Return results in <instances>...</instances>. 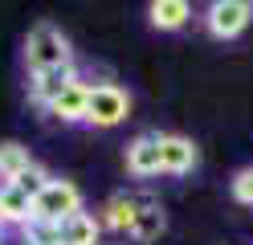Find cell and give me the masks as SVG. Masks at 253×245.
Masks as SVG:
<instances>
[{
	"mask_svg": "<svg viewBox=\"0 0 253 245\" xmlns=\"http://www.w3.org/2000/svg\"><path fill=\"white\" fill-rule=\"evenodd\" d=\"M0 233H4V217H0Z\"/></svg>",
	"mask_w": 253,
	"mask_h": 245,
	"instance_id": "obj_18",
	"label": "cell"
},
{
	"mask_svg": "<svg viewBox=\"0 0 253 245\" xmlns=\"http://www.w3.org/2000/svg\"><path fill=\"white\" fill-rule=\"evenodd\" d=\"M57 233H61V245H98L102 241V221H98V212H74V217H66L57 225Z\"/></svg>",
	"mask_w": 253,
	"mask_h": 245,
	"instance_id": "obj_10",
	"label": "cell"
},
{
	"mask_svg": "<svg viewBox=\"0 0 253 245\" xmlns=\"http://www.w3.org/2000/svg\"><path fill=\"white\" fill-rule=\"evenodd\" d=\"M21 241L25 245H61V233H57V225L53 221H25L21 225Z\"/></svg>",
	"mask_w": 253,
	"mask_h": 245,
	"instance_id": "obj_15",
	"label": "cell"
},
{
	"mask_svg": "<svg viewBox=\"0 0 253 245\" xmlns=\"http://www.w3.org/2000/svg\"><path fill=\"white\" fill-rule=\"evenodd\" d=\"M82 78V70H78V61L74 65H61V70H45V74H29V102L41 106V110H49V102L70 86V82Z\"/></svg>",
	"mask_w": 253,
	"mask_h": 245,
	"instance_id": "obj_9",
	"label": "cell"
},
{
	"mask_svg": "<svg viewBox=\"0 0 253 245\" xmlns=\"http://www.w3.org/2000/svg\"><path fill=\"white\" fill-rule=\"evenodd\" d=\"M204 33L216 41H233L253 25V0H212L204 8Z\"/></svg>",
	"mask_w": 253,
	"mask_h": 245,
	"instance_id": "obj_4",
	"label": "cell"
},
{
	"mask_svg": "<svg viewBox=\"0 0 253 245\" xmlns=\"http://www.w3.org/2000/svg\"><path fill=\"white\" fill-rule=\"evenodd\" d=\"M0 217H4V225L21 229L25 221H33V196H25L12 184H0Z\"/></svg>",
	"mask_w": 253,
	"mask_h": 245,
	"instance_id": "obj_14",
	"label": "cell"
},
{
	"mask_svg": "<svg viewBox=\"0 0 253 245\" xmlns=\"http://www.w3.org/2000/svg\"><path fill=\"white\" fill-rule=\"evenodd\" d=\"M200 163V147L188 139V135H176V131H160V168L164 176H188Z\"/></svg>",
	"mask_w": 253,
	"mask_h": 245,
	"instance_id": "obj_6",
	"label": "cell"
},
{
	"mask_svg": "<svg viewBox=\"0 0 253 245\" xmlns=\"http://www.w3.org/2000/svg\"><path fill=\"white\" fill-rule=\"evenodd\" d=\"M143 200H147V196H139V192H115V196L98 208L102 229H110L115 237H131L135 217H139V208H143Z\"/></svg>",
	"mask_w": 253,
	"mask_h": 245,
	"instance_id": "obj_7",
	"label": "cell"
},
{
	"mask_svg": "<svg viewBox=\"0 0 253 245\" xmlns=\"http://www.w3.org/2000/svg\"><path fill=\"white\" fill-rule=\"evenodd\" d=\"M229 192H233L237 204H253V168H241V172H237L233 184H229Z\"/></svg>",
	"mask_w": 253,
	"mask_h": 245,
	"instance_id": "obj_17",
	"label": "cell"
},
{
	"mask_svg": "<svg viewBox=\"0 0 253 245\" xmlns=\"http://www.w3.org/2000/svg\"><path fill=\"white\" fill-rule=\"evenodd\" d=\"M74 212H82V188H78L74 180H66V176H49V184L33 196V217L61 225L66 217H74Z\"/></svg>",
	"mask_w": 253,
	"mask_h": 245,
	"instance_id": "obj_3",
	"label": "cell"
},
{
	"mask_svg": "<svg viewBox=\"0 0 253 245\" xmlns=\"http://www.w3.org/2000/svg\"><path fill=\"white\" fill-rule=\"evenodd\" d=\"M45 184H49V172H45L41 168V163H33V168H29V172H21L17 180H12V188H21L25 196H37Z\"/></svg>",
	"mask_w": 253,
	"mask_h": 245,
	"instance_id": "obj_16",
	"label": "cell"
},
{
	"mask_svg": "<svg viewBox=\"0 0 253 245\" xmlns=\"http://www.w3.org/2000/svg\"><path fill=\"white\" fill-rule=\"evenodd\" d=\"M61 65H74L70 37L53 21H37L25 33V74H45V70H61Z\"/></svg>",
	"mask_w": 253,
	"mask_h": 245,
	"instance_id": "obj_1",
	"label": "cell"
},
{
	"mask_svg": "<svg viewBox=\"0 0 253 245\" xmlns=\"http://www.w3.org/2000/svg\"><path fill=\"white\" fill-rule=\"evenodd\" d=\"M123 119H131V94L119 82H94L90 86V102H86V123L94 131H110Z\"/></svg>",
	"mask_w": 253,
	"mask_h": 245,
	"instance_id": "obj_2",
	"label": "cell"
},
{
	"mask_svg": "<svg viewBox=\"0 0 253 245\" xmlns=\"http://www.w3.org/2000/svg\"><path fill=\"white\" fill-rule=\"evenodd\" d=\"M147 21L160 33H180L188 21H192V4H188V0H151L147 4Z\"/></svg>",
	"mask_w": 253,
	"mask_h": 245,
	"instance_id": "obj_11",
	"label": "cell"
},
{
	"mask_svg": "<svg viewBox=\"0 0 253 245\" xmlns=\"http://www.w3.org/2000/svg\"><path fill=\"white\" fill-rule=\"evenodd\" d=\"M0 245H4V241H0Z\"/></svg>",
	"mask_w": 253,
	"mask_h": 245,
	"instance_id": "obj_19",
	"label": "cell"
},
{
	"mask_svg": "<svg viewBox=\"0 0 253 245\" xmlns=\"http://www.w3.org/2000/svg\"><path fill=\"white\" fill-rule=\"evenodd\" d=\"M90 86L94 82L82 74L78 82H70L66 90H61L53 102H49V119H57V123H66V127H78V123H86V102H90Z\"/></svg>",
	"mask_w": 253,
	"mask_h": 245,
	"instance_id": "obj_8",
	"label": "cell"
},
{
	"mask_svg": "<svg viewBox=\"0 0 253 245\" xmlns=\"http://www.w3.org/2000/svg\"><path fill=\"white\" fill-rule=\"evenodd\" d=\"M164 229H168V212L160 200H143V208H139V217H135V229H131V241L135 245H155L164 237Z\"/></svg>",
	"mask_w": 253,
	"mask_h": 245,
	"instance_id": "obj_12",
	"label": "cell"
},
{
	"mask_svg": "<svg viewBox=\"0 0 253 245\" xmlns=\"http://www.w3.org/2000/svg\"><path fill=\"white\" fill-rule=\"evenodd\" d=\"M33 155H29V147L25 143H17V139H4L0 143V184H12L21 172H29L33 168Z\"/></svg>",
	"mask_w": 253,
	"mask_h": 245,
	"instance_id": "obj_13",
	"label": "cell"
},
{
	"mask_svg": "<svg viewBox=\"0 0 253 245\" xmlns=\"http://www.w3.org/2000/svg\"><path fill=\"white\" fill-rule=\"evenodd\" d=\"M123 163H126V176H135V180L164 176V168H160V131L135 135L131 143H126V151H123Z\"/></svg>",
	"mask_w": 253,
	"mask_h": 245,
	"instance_id": "obj_5",
	"label": "cell"
}]
</instances>
